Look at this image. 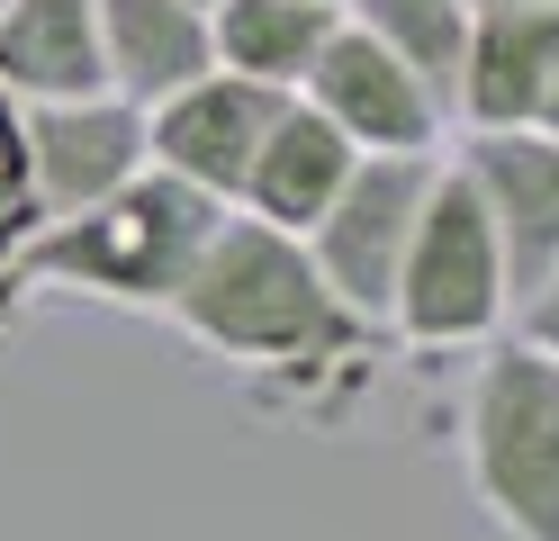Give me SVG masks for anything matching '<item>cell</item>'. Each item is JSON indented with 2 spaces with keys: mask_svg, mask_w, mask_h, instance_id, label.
Instances as JSON below:
<instances>
[{
  "mask_svg": "<svg viewBox=\"0 0 559 541\" xmlns=\"http://www.w3.org/2000/svg\"><path fill=\"white\" fill-rule=\"evenodd\" d=\"M171 325L217 361H253V371H307V361H343L370 343V325L325 289L307 235L253 208H226L207 226L199 262L171 289Z\"/></svg>",
  "mask_w": 559,
  "mask_h": 541,
  "instance_id": "obj_1",
  "label": "cell"
},
{
  "mask_svg": "<svg viewBox=\"0 0 559 541\" xmlns=\"http://www.w3.org/2000/svg\"><path fill=\"white\" fill-rule=\"evenodd\" d=\"M217 216L226 208L207 190H190V180H171V172L145 163L127 190L27 226L19 252H10V271L63 280V289H99V298H118V307H171V289H181V271L199 262V244H207Z\"/></svg>",
  "mask_w": 559,
  "mask_h": 541,
  "instance_id": "obj_2",
  "label": "cell"
},
{
  "mask_svg": "<svg viewBox=\"0 0 559 541\" xmlns=\"http://www.w3.org/2000/svg\"><path fill=\"white\" fill-rule=\"evenodd\" d=\"M469 487L487 524L514 541H559V352L542 343H487L469 379Z\"/></svg>",
  "mask_w": 559,
  "mask_h": 541,
  "instance_id": "obj_3",
  "label": "cell"
},
{
  "mask_svg": "<svg viewBox=\"0 0 559 541\" xmlns=\"http://www.w3.org/2000/svg\"><path fill=\"white\" fill-rule=\"evenodd\" d=\"M506 244H497V216H487L478 180L461 163H433V190L425 216H415V244L397 262V298L389 325L425 352H461V343H497L506 334Z\"/></svg>",
  "mask_w": 559,
  "mask_h": 541,
  "instance_id": "obj_4",
  "label": "cell"
},
{
  "mask_svg": "<svg viewBox=\"0 0 559 541\" xmlns=\"http://www.w3.org/2000/svg\"><path fill=\"white\" fill-rule=\"evenodd\" d=\"M433 163H442V154H361L353 180L334 190V208L307 226V252H317L325 289L370 325V334L389 325L397 262H406V244H415V216H425Z\"/></svg>",
  "mask_w": 559,
  "mask_h": 541,
  "instance_id": "obj_5",
  "label": "cell"
},
{
  "mask_svg": "<svg viewBox=\"0 0 559 541\" xmlns=\"http://www.w3.org/2000/svg\"><path fill=\"white\" fill-rule=\"evenodd\" d=\"M19 136H27V216H73L91 199L127 190L145 172V108L118 91H82V99H19Z\"/></svg>",
  "mask_w": 559,
  "mask_h": 541,
  "instance_id": "obj_6",
  "label": "cell"
},
{
  "mask_svg": "<svg viewBox=\"0 0 559 541\" xmlns=\"http://www.w3.org/2000/svg\"><path fill=\"white\" fill-rule=\"evenodd\" d=\"M298 99L325 108L361 154H442V127H451L442 91L353 19H334V36H325V55L307 63Z\"/></svg>",
  "mask_w": 559,
  "mask_h": 541,
  "instance_id": "obj_7",
  "label": "cell"
},
{
  "mask_svg": "<svg viewBox=\"0 0 559 541\" xmlns=\"http://www.w3.org/2000/svg\"><path fill=\"white\" fill-rule=\"evenodd\" d=\"M280 108H289V91H271V82L199 72V82H181L171 99L145 108V154H154V172H171V180H190V190H207L217 208H235L262 136L280 127Z\"/></svg>",
  "mask_w": 559,
  "mask_h": 541,
  "instance_id": "obj_8",
  "label": "cell"
},
{
  "mask_svg": "<svg viewBox=\"0 0 559 541\" xmlns=\"http://www.w3.org/2000/svg\"><path fill=\"white\" fill-rule=\"evenodd\" d=\"M451 163L478 180L487 216H497V244H506V289L523 298L559 262V136L550 127H461Z\"/></svg>",
  "mask_w": 559,
  "mask_h": 541,
  "instance_id": "obj_9",
  "label": "cell"
},
{
  "mask_svg": "<svg viewBox=\"0 0 559 541\" xmlns=\"http://www.w3.org/2000/svg\"><path fill=\"white\" fill-rule=\"evenodd\" d=\"M559 72V10H469L451 127H533Z\"/></svg>",
  "mask_w": 559,
  "mask_h": 541,
  "instance_id": "obj_10",
  "label": "cell"
},
{
  "mask_svg": "<svg viewBox=\"0 0 559 541\" xmlns=\"http://www.w3.org/2000/svg\"><path fill=\"white\" fill-rule=\"evenodd\" d=\"M353 163H361V144L343 136L325 108H307L289 91V108H280V127L262 136V154H253V172H243V199L235 208H253V216H271V226L307 235L334 208V190L353 180Z\"/></svg>",
  "mask_w": 559,
  "mask_h": 541,
  "instance_id": "obj_11",
  "label": "cell"
},
{
  "mask_svg": "<svg viewBox=\"0 0 559 541\" xmlns=\"http://www.w3.org/2000/svg\"><path fill=\"white\" fill-rule=\"evenodd\" d=\"M99 55H109V91L154 108L181 82L217 72L207 46V0H99Z\"/></svg>",
  "mask_w": 559,
  "mask_h": 541,
  "instance_id": "obj_12",
  "label": "cell"
},
{
  "mask_svg": "<svg viewBox=\"0 0 559 541\" xmlns=\"http://www.w3.org/2000/svg\"><path fill=\"white\" fill-rule=\"evenodd\" d=\"M0 91H10V99L109 91L99 0H0Z\"/></svg>",
  "mask_w": 559,
  "mask_h": 541,
  "instance_id": "obj_13",
  "label": "cell"
},
{
  "mask_svg": "<svg viewBox=\"0 0 559 541\" xmlns=\"http://www.w3.org/2000/svg\"><path fill=\"white\" fill-rule=\"evenodd\" d=\"M334 19L343 10H317V0H207V46H217V72L298 91L307 63L325 55Z\"/></svg>",
  "mask_w": 559,
  "mask_h": 541,
  "instance_id": "obj_14",
  "label": "cell"
},
{
  "mask_svg": "<svg viewBox=\"0 0 559 541\" xmlns=\"http://www.w3.org/2000/svg\"><path fill=\"white\" fill-rule=\"evenodd\" d=\"M343 19L370 27L389 55H406L451 108V82H461V46H469V0H343Z\"/></svg>",
  "mask_w": 559,
  "mask_h": 541,
  "instance_id": "obj_15",
  "label": "cell"
},
{
  "mask_svg": "<svg viewBox=\"0 0 559 541\" xmlns=\"http://www.w3.org/2000/svg\"><path fill=\"white\" fill-rule=\"evenodd\" d=\"M0 226H37V216H27V136H19V99L0 91Z\"/></svg>",
  "mask_w": 559,
  "mask_h": 541,
  "instance_id": "obj_16",
  "label": "cell"
},
{
  "mask_svg": "<svg viewBox=\"0 0 559 541\" xmlns=\"http://www.w3.org/2000/svg\"><path fill=\"white\" fill-rule=\"evenodd\" d=\"M506 325H514L523 343L559 352V262H550V271H542V280H533V289H523V298H514V316H506Z\"/></svg>",
  "mask_w": 559,
  "mask_h": 541,
  "instance_id": "obj_17",
  "label": "cell"
},
{
  "mask_svg": "<svg viewBox=\"0 0 559 541\" xmlns=\"http://www.w3.org/2000/svg\"><path fill=\"white\" fill-rule=\"evenodd\" d=\"M533 127H550V136H559V72H550V91H542V118H533Z\"/></svg>",
  "mask_w": 559,
  "mask_h": 541,
  "instance_id": "obj_18",
  "label": "cell"
},
{
  "mask_svg": "<svg viewBox=\"0 0 559 541\" xmlns=\"http://www.w3.org/2000/svg\"><path fill=\"white\" fill-rule=\"evenodd\" d=\"M469 10H559V0H469Z\"/></svg>",
  "mask_w": 559,
  "mask_h": 541,
  "instance_id": "obj_19",
  "label": "cell"
},
{
  "mask_svg": "<svg viewBox=\"0 0 559 541\" xmlns=\"http://www.w3.org/2000/svg\"><path fill=\"white\" fill-rule=\"evenodd\" d=\"M10 252H19V226H0V280H10Z\"/></svg>",
  "mask_w": 559,
  "mask_h": 541,
  "instance_id": "obj_20",
  "label": "cell"
},
{
  "mask_svg": "<svg viewBox=\"0 0 559 541\" xmlns=\"http://www.w3.org/2000/svg\"><path fill=\"white\" fill-rule=\"evenodd\" d=\"M317 10H343V0H317Z\"/></svg>",
  "mask_w": 559,
  "mask_h": 541,
  "instance_id": "obj_21",
  "label": "cell"
}]
</instances>
